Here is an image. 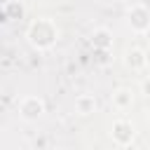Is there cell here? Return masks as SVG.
<instances>
[{"label": "cell", "mask_w": 150, "mask_h": 150, "mask_svg": "<svg viewBox=\"0 0 150 150\" xmlns=\"http://www.w3.org/2000/svg\"><path fill=\"white\" fill-rule=\"evenodd\" d=\"M59 38V28L52 19H38L28 26V42L35 47V49H49L54 47Z\"/></svg>", "instance_id": "obj_1"}, {"label": "cell", "mask_w": 150, "mask_h": 150, "mask_svg": "<svg viewBox=\"0 0 150 150\" xmlns=\"http://www.w3.org/2000/svg\"><path fill=\"white\" fill-rule=\"evenodd\" d=\"M134 136H136V131H134V124H131L129 120H115V122H112L110 138H112V143H115V145L127 148V145H131Z\"/></svg>", "instance_id": "obj_2"}, {"label": "cell", "mask_w": 150, "mask_h": 150, "mask_svg": "<svg viewBox=\"0 0 150 150\" xmlns=\"http://www.w3.org/2000/svg\"><path fill=\"white\" fill-rule=\"evenodd\" d=\"M42 112H45V101H42L40 96H23V98L19 101V115H21L23 120L35 122V120L42 117Z\"/></svg>", "instance_id": "obj_3"}, {"label": "cell", "mask_w": 150, "mask_h": 150, "mask_svg": "<svg viewBox=\"0 0 150 150\" xmlns=\"http://www.w3.org/2000/svg\"><path fill=\"white\" fill-rule=\"evenodd\" d=\"M127 19H129L131 30H136V33H145L150 28V9L145 5H134L127 12Z\"/></svg>", "instance_id": "obj_4"}, {"label": "cell", "mask_w": 150, "mask_h": 150, "mask_svg": "<svg viewBox=\"0 0 150 150\" xmlns=\"http://www.w3.org/2000/svg\"><path fill=\"white\" fill-rule=\"evenodd\" d=\"M110 103H112V108H115V110L124 112V110H129V108L134 105V91H131L129 87H120V89H115V91H112Z\"/></svg>", "instance_id": "obj_5"}, {"label": "cell", "mask_w": 150, "mask_h": 150, "mask_svg": "<svg viewBox=\"0 0 150 150\" xmlns=\"http://www.w3.org/2000/svg\"><path fill=\"white\" fill-rule=\"evenodd\" d=\"M75 112L77 115H91V112H96V96H91V94H77L75 96Z\"/></svg>", "instance_id": "obj_6"}, {"label": "cell", "mask_w": 150, "mask_h": 150, "mask_svg": "<svg viewBox=\"0 0 150 150\" xmlns=\"http://www.w3.org/2000/svg\"><path fill=\"white\" fill-rule=\"evenodd\" d=\"M124 63H127V68H131V70H143V68H145V63H148L145 52H143V49H138V47L129 49V52H127V56H124Z\"/></svg>", "instance_id": "obj_7"}, {"label": "cell", "mask_w": 150, "mask_h": 150, "mask_svg": "<svg viewBox=\"0 0 150 150\" xmlns=\"http://www.w3.org/2000/svg\"><path fill=\"white\" fill-rule=\"evenodd\" d=\"M91 45H94V49H98V52H108V49L112 47L110 30H108V28H98V30H94V33H91Z\"/></svg>", "instance_id": "obj_8"}, {"label": "cell", "mask_w": 150, "mask_h": 150, "mask_svg": "<svg viewBox=\"0 0 150 150\" xmlns=\"http://www.w3.org/2000/svg\"><path fill=\"white\" fill-rule=\"evenodd\" d=\"M9 12L14 14V19H19V16L23 14V7H21L19 2H14V0H9V2L5 5V14H9Z\"/></svg>", "instance_id": "obj_9"}, {"label": "cell", "mask_w": 150, "mask_h": 150, "mask_svg": "<svg viewBox=\"0 0 150 150\" xmlns=\"http://www.w3.org/2000/svg\"><path fill=\"white\" fill-rule=\"evenodd\" d=\"M143 94H145V96L150 98V77H148V80L143 82Z\"/></svg>", "instance_id": "obj_10"}, {"label": "cell", "mask_w": 150, "mask_h": 150, "mask_svg": "<svg viewBox=\"0 0 150 150\" xmlns=\"http://www.w3.org/2000/svg\"><path fill=\"white\" fill-rule=\"evenodd\" d=\"M145 35H148V42H150V28H148V30H145Z\"/></svg>", "instance_id": "obj_11"}, {"label": "cell", "mask_w": 150, "mask_h": 150, "mask_svg": "<svg viewBox=\"0 0 150 150\" xmlns=\"http://www.w3.org/2000/svg\"><path fill=\"white\" fill-rule=\"evenodd\" d=\"M148 122H150V108H148Z\"/></svg>", "instance_id": "obj_12"}]
</instances>
